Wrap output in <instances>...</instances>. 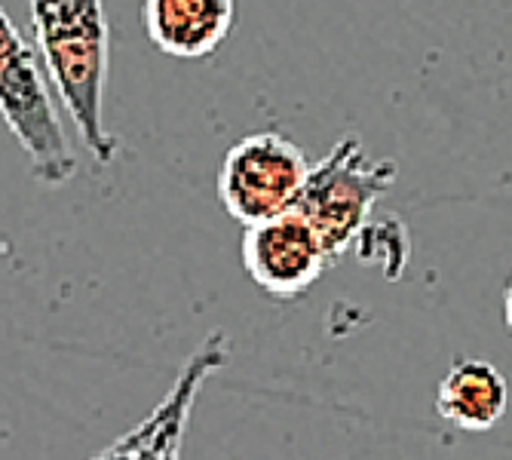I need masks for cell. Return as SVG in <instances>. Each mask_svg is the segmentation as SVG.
<instances>
[{
    "instance_id": "obj_1",
    "label": "cell",
    "mask_w": 512,
    "mask_h": 460,
    "mask_svg": "<svg viewBox=\"0 0 512 460\" xmlns=\"http://www.w3.org/2000/svg\"><path fill=\"white\" fill-rule=\"evenodd\" d=\"M34 40L62 108L89 157L111 166L117 138L105 126L111 28L102 0H28Z\"/></svg>"
},
{
    "instance_id": "obj_2",
    "label": "cell",
    "mask_w": 512,
    "mask_h": 460,
    "mask_svg": "<svg viewBox=\"0 0 512 460\" xmlns=\"http://www.w3.org/2000/svg\"><path fill=\"white\" fill-rule=\"evenodd\" d=\"M50 86L34 46L0 7V120L25 151L31 175L46 188H62L77 175V160Z\"/></svg>"
},
{
    "instance_id": "obj_3",
    "label": "cell",
    "mask_w": 512,
    "mask_h": 460,
    "mask_svg": "<svg viewBox=\"0 0 512 460\" xmlns=\"http://www.w3.org/2000/svg\"><path fill=\"white\" fill-rule=\"evenodd\" d=\"M396 160L368 157L359 135H344L316 166H310L295 212L307 218L332 264L359 240L375 203L393 188Z\"/></svg>"
},
{
    "instance_id": "obj_4",
    "label": "cell",
    "mask_w": 512,
    "mask_h": 460,
    "mask_svg": "<svg viewBox=\"0 0 512 460\" xmlns=\"http://www.w3.org/2000/svg\"><path fill=\"white\" fill-rule=\"evenodd\" d=\"M310 163L292 138L279 132L246 135L227 151L218 172V197L227 215L246 224L295 209Z\"/></svg>"
},
{
    "instance_id": "obj_5",
    "label": "cell",
    "mask_w": 512,
    "mask_h": 460,
    "mask_svg": "<svg viewBox=\"0 0 512 460\" xmlns=\"http://www.w3.org/2000/svg\"><path fill=\"white\" fill-rule=\"evenodd\" d=\"M243 267L258 292L276 301H292L307 295L332 261L307 218L289 209L267 221L246 224Z\"/></svg>"
},
{
    "instance_id": "obj_6",
    "label": "cell",
    "mask_w": 512,
    "mask_h": 460,
    "mask_svg": "<svg viewBox=\"0 0 512 460\" xmlns=\"http://www.w3.org/2000/svg\"><path fill=\"white\" fill-rule=\"evenodd\" d=\"M227 362H230V338L227 332L215 329L200 341V347L188 356V362L181 365L172 390L157 402V408L148 418L129 433H123L108 448H102L99 457H178L203 384Z\"/></svg>"
},
{
    "instance_id": "obj_7",
    "label": "cell",
    "mask_w": 512,
    "mask_h": 460,
    "mask_svg": "<svg viewBox=\"0 0 512 460\" xmlns=\"http://www.w3.org/2000/svg\"><path fill=\"white\" fill-rule=\"evenodd\" d=\"M237 19L234 0H145L148 40L172 59H206L227 40Z\"/></svg>"
},
{
    "instance_id": "obj_8",
    "label": "cell",
    "mask_w": 512,
    "mask_h": 460,
    "mask_svg": "<svg viewBox=\"0 0 512 460\" xmlns=\"http://www.w3.org/2000/svg\"><path fill=\"white\" fill-rule=\"evenodd\" d=\"M509 405V384L488 359H457L436 393L439 418L463 433L491 430Z\"/></svg>"
},
{
    "instance_id": "obj_9",
    "label": "cell",
    "mask_w": 512,
    "mask_h": 460,
    "mask_svg": "<svg viewBox=\"0 0 512 460\" xmlns=\"http://www.w3.org/2000/svg\"><path fill=\"white\" fill-rule=\"evenodd\" d=\"M503 319H506V329L512 332V276H509L506 292H503Z\"/></svg>"
}]
</instances>
